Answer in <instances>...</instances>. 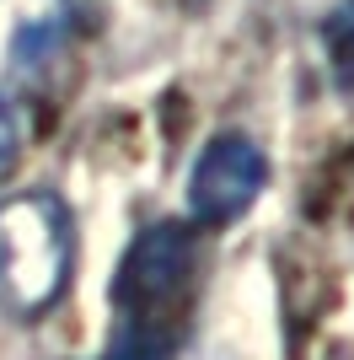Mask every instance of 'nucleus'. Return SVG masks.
I'll return each mask as SVG.
<instances>
[{
  "label": "nucleus",
  "mask_w": 354,
  "mask_h": 360,
  "mask_svg": "<svg viewBox=\"0 0 354 360\" xmlns=\"http://www.w3.org/2000/svg\"><path fill=\"white\" fill-rule=\"evenodd\" d=\"M322 54H327V75H333L339 97L354 108V0H343L322 16Z\"/></svg>",
  "instance_id": "3"
},
{
  "label": "nucleus",
  "mask_w": 354,
  "mask_h": 360,
  "mask_svg": "<svg viewBox=\"0 0 354 360\" xmlns=\"http://www.w3.org/2000/svg\"><path fill=\"white\" fill-rule=\"evenodd\" d=\"M16 156H22V119L0 103V183L16 172Z\"/></svg>",
  "instance_id": "4"
},
{
  "label": "nucleus",
  "mask_w": 354,
  "mask_h": 360,
  "mask_svg": "<svg viewBox=\"0 0 354 360\" xmlns=\"http://www.w3.org/2000/svg\"><path fill=\"white\" fill-rule=\"evenodd\" d=\"M263 183L268 162L258 140H247L242 129H221L204 140V150L188 167V215L199 226H231L258 205Z\"/></svg>",
  "instance_id": "2"
},
{
  "label": "nucleus",
  "mask_w": 354,
  "mask_h": 360,
  "mask_svg": "<svg viewBox=\"0 0 354 360\" xmlns=\"http://www.w3.org/2000/svg\"><path fill=\"white\" fill-rule=\"evenodd\" d=\"M75 231L54 194L0 199V307L11 317H44L70 280Z\"/></svg>",
  "instance_id": "1"
}]
</instances>
